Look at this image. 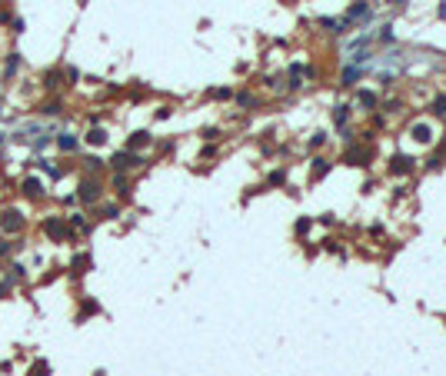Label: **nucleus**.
<instances>
[{
    "mask_svg": "<svg viewBox=\"0 0 446 376\" xmlns=\"http://www.w3.org/2000/svg\"><path fill=\"white\" fill-rule=\"evenodd\" d=\"M74 197H77L83 207H93V203H100V197H103V183L97 177H80Z\"/></svg>",
    "mask_w": 446,
    "mask_h": 376,
    "instance_id": "obj_1",
    "label": "nucleus"
},
{
    "mask_svg": "<svg viewBox=\"0 0 446 376\" xmlns=\"http://www.w3.org/2000/svg\"><path fill=\"white\" fill-rule=\"evenodd\" d=\"M44 236L50 243H67L70 236H74V230L67 226V217H47L44 220Z\"/></svg>",
    "mask_w": 446,
    "mask_h": 376,
    "instance_id": "obj_2",
    "label": "nucleus"
},
{
    "mask_svg": "<svg viewBox=\"0 0 446 376\" xmlns=\"http://www.w3.org/2000/svg\"><path fill=\"white\" fill-rule=\"evenodd\" d=\"M27 230V217H23L17 207H7V210L0 213V233H10V236H17V233Z\"/></svg>",
    "mask_w": 446,
    "mask_h": 376,
    "instance_id": "obj_3",
    "label": "nucleus"
},
{
    "mask_svg": "<svg viewBox=\"0 0 446 376\" xmlns=\"http://www.w3.org/2000/svg\"><path fill=\"white\" fill-rule=\"evenodd\" d=\"M144 163V156L134 153V150H120V153H113L110 156V166H113V173H127V170H134V166Z\"/></svg>",
    "mask_w": 446,
    "mask_h": 376,
    "instance_id": "obj_4",
    "label": "nucleus"
},
{
    "mask_svg": "<svg viewBox=\"0 0 446 376\" xmlns=\"http://www.w3.org/2000/svg\"><path fill=\"white\" fill-rule=\"evenodd\" d=\"M54 147L60 150V153H77L80 150V137L77 133H70V130H60L54 137Z\"/></svg>",
    "mask_w": 446,
    "mask_h": 376,
    "instance_id": "obj_5",
    "label": "nucleus"
},
{
    "mask_svg": "<svg viewBox=\"0 0 446 376\" xmlns=\"http://www.w3.org/2000/svg\"><path fill=\"white\" fill-rule=\"evenodd\" d=\"M20 193H23L27 200H40L47 190H44V183H40L37 177H23V180H20Z\"/></svg>",
    "mask_w": 446,
    "mask_h": 376,
    "instance_id": "obj_6",
    "label": "nucleus"
},
{
    "mask_svg": "<svg viewBox=\"0 0 446 376\" xmlns=\"http://www.w3.org/2000/svg\"><path fill=\"white\" fill-rule=\"evenodd\" d=\"M93 313H100V303H97V300H83V303H80V310H77V323H83L87 320V316H93Z\"/></svg>",
    "mask_w": 446,
    "mask_h": 376,
    "instance_id": "obj_7",
    "label": "nucleus"
},
{
    "mask_svg": "<svg viewBox=\"0 0 446 376\" xmlns=\"http://www.w3.org/2000/svg\"><path fill=\"white\" fill-rule=\"evenodd\" d=\"M20 64H23V54H17V50H13V54L7 57V64H3V77H7V80H10V77H17Z\"/></svg>",
    "mask_w": 446,
    "mask_h": 376,
    "instance_id": "obj_8",
    "label": "nucleus"
},
{
    "mask_svg": "<svg viewBox=\"0 0 446 376\" xmlns=\"http://www.w3.org/2000/svg\"><path fill=\"white\" fill-rule=\"evenodd\" d=\"M147 144H150V133H147V130H137V133L127 137V150H134V153L140 150V147H147Z\"/></svg>",
    "mask_w": 446,
    "mask_h": 376,
    "instance_id": "obj_9",
    "label": "nucleus"
},
{
    "mask_svg": "<svg viewBox=\"0 0 446 376\" xmlns=\"http://www.w3.org/2000/svg\"><path fill=\"white\" fill-rule=\"evenodd\" d=\"M34 166H40V170H44L50 180H60V177H64V166H57L54 160H34Z\"/></svg>",
    "mask_w": 446,
    "mask_h": 376,
    "instance_id": "obj_10",
    "label": "nucleus"
},
{
    "mask_svg": "<svg viewBox=\"0 0 446 376\" xmlns=\"http://www.w3.org/2000/svg\"><path fill=\"white\" fill-rule=\"evenodd\" d=\"M83 140H87L90 147H103L107 140H110V137H107V130H103V127H90V133L83 137Z\"/></svg>",
    "mask_w": 446,
    "mask_h": 376,
    "instance_id": "obj_11",
    "label": "nucleus"
},
{
    "mask_svg": "<svg viewBox=\"0 0 446 376\" xmlns=\"http://www.w3.org/2000/svg\"><path fill=\"white\" fill-rule=\"evenodd\" d=\"M64 113V100L54 97V100H47L44 107H40V117H60Z\"/></svg>",
    "mask_w": 446,
    "mask_h": 376,
    "instance_id": "obj_12",
    "label": "nucleus"
},
{
    "mask_svg": "<svg viewBox=\"0 0 446 376\" xmlns=\"http://www.w3.org/2000/svg\"><path fill=\"white\" fill-rule=\"evenodd\" d=\"M44 87H47V90L67 87V83H64V74H60V70H47V74H44Z\"/></svg>",
    "mask_w": 446,
    "mask_h": 376,
    "instance_id": "obj_13",
    "label": "nucleus"
},
{
    "mask_svg": "<svg viewBox=\"0 0 446 376\" xmlns=\"http://www.w3.org/2000/svg\"><path fill=\"white\" fill-rule=\"evenodd\" d=\"M87 270H90V256L87 253H77V256H74V263H70V273H74V277H83Z\"/></svg>",
    "mask_w": 446,
    "mask_h": 376,
    "instance_id": "obj_14",
    "label": "nucleus"
},
{
    "mask_svg": "<svg viewBox=\"0 0 446 376\" xmlns=\"http://www.w3.org/2000/svg\"><path fill=\"white\" fill-rule=\"evenodd\" d=\"M27 376H50V363H47L44 356H37L34 363L27 366Z\"/></svg>",
    "mask_w": 446,
    "mask_h": 376,
    "instance_id": "obj_15",
    "label": "nucleus"
},
{
    "mask_svg": "<svg viewBox=\"0 0 446 376\" xmlns=\"http://www.w3.org/2000/svg\"><path fill=\"white\" fill-rule=\"evenodd\" d=\"M390 170H393V173H406V170H413V160H410V156H393V166H390Z\"/></svg>",
    "mask_w": 446,
    "mask_h": 376,
    "instance_id": "obj_16",
    "label": "nucleus"
},
{
    "mask_svg": "<svg viewBox=\"0 0 446 376\" xmlns=\"http://www.w3.org/2000/svg\"><path fill=\"white\" fill-rule=\"evenodd\" d=\"M7 270H10L7 277H10L13 283H20V280H27V266H23V263H10V266H7Z\"/></svg>",
    "mask_w": 446,
    "mask_h": 376,
    "instance_id": "obj_17",
    "label": "nucleus"
},
{
    "mask_svg": "<svg viewBox=\"0 0 446 376\" xmlns=\"http://www.w3.org/2000/svg\"><path fill=\"white\" fill-rule=\"evenodd\" d=\"M100 217H103V220H117V217H120V207H117V203H103Z\"/></svg>",
    "mask_w": 446,
    "mask_h": 376,
    "instance_id": "obj_18",
    "label": "nucleus"
},
{
    "mask_svg": "<svg viewBox=\"0 0 446 376\" xmlns=\"http://www.w3.org/2000/svg\"><path fill=\"white\" fill-rule=\"evenodd\" d=\"M413 137H416L420 144H426V140H430L433 133H430V127H426V123H416V127H413Z\"/></svg>",
    "mask_w": 446,
    "mask_h": 376,
    "instance_id": "obj_19",
    "label": "nucleus"
},
{
    "mask_svg": "<svg viewBox=\"0 0 446 376\" xmlns=\"http://www.w3.org/2000/svg\"><path fill=\"white\" fill-rule=\"evenodd\" d=\"M83 170H87V173H97V170H103V160H97V156H83Z\"/></svg>",
    "mask_w": 446,
    "mask_h": 376,
    "instance_id": "obj_20",
    "label": "nucleus"
},
{
    "mask_svg": "<svg viewBox=\"0 0 446 376\" xmlns=\"http://www.w3.org/2000/svg\"><path fill=\"white\" fill-rule=\"evenodd\" d=\"M357 100L363 103V107H376V93H370V90H360Z\"/></svg>",
    "mask_w": 446,
    "mask_h": 376,
    "instance_id": "obj_21",
    "label": "nucleus"
},
{
    "mask_svg": "<svg viewBox=\"0 0 446 376\" xmlns=\"http://www.w3.org/2000/svg\"><path fill=\"white\" fill-rule=\"evenodd\" d=\"M113 187L120 193H130V183H127V173H113Z\"/></svg>",
    "mask_w": 446,
    "mask_h": 376,
    "instance_id": "obj_22",
    "label": "nucleus"
},
{
    "mask_svg": "<svg viewBox=\"0 0 446 376\" xmlns=\"http://www.w3.org/2000/svg\"><path fill=\"white\" fill-rule=\"evenodd\" d=\"M357 17H367V7H363V3H357V7L346 10V20H357Z\"/></svg>",
    "mask_w": 446,
    "mask_h": 376,
    "instance_id": "obj_23",
    "label": "nucleus"
},
{
    "mask_svg": "<svg viewBox=\"0 0 446 376\" xmlns=\"http://www.w3.org/2000/svg\"><path fill=\"white\" fill-rule=\"evenodd\" d=\"M10 290H13V280L7 277V273H3V277H0V297H7Z\"/></svg>",
    "mask_w": 446,
    "mask_h": 376,
    "instance_id": "obj_24",
    "label": "nucleus"
},
{
    "mask_svg": "<svg viewBox=\"0 0 446 376\" xmlns=\"http://www.w3.org/2000/svg\"><path fill=\"white\" fill-rule=\"evenodd\" d=\"M360 74H363V70H353V67H346V74H343V83H353V80H360Z\"/></svg>",
    "mask_w": 446,
    "mask_h": 376,
    "instance_id": "obj_25",
    "label": "nucleus"
},
{
    "mask_svg": "<svg viewBox=\"0 0 446 376\" xmlns=\"http://www.w3.org/2000/svg\"><path fill=\"white\" fill-rule=\"evenodd\" d=\"M433 113L446 117V97H436V103H433Z\"/></svg>",
    "mask_w": 446,
    "mask_h": 376,
    "instance_id": "obj_26",
    "label": "nucleus"
},
{
    "mask_svg": "<svg viewBox=\"0 0 446 376\" xmlns=\"http://www.w3.org/2000/svg\"><path fill=\"white\" fill-rule=\"evenodd\" d=\"M236 103H240V107H253V103H257V97H250V93H240V97H236Z\"/></svg>",
    "mask_w": 446,
    "mask_h": 376,
    "instance_id": "obj_27",
    "label": "nucleus"
},
{
    "mask_svg": "<svg viewBox=\"0 0 446 376\" xmlns=\"http://www.w3.org/2000/svg\"><path fill=\"white\" fill-rule=\"evenodd\" d=\"M77 80H80V70H77V67H67V83H70V87H74Z\"/></svg>",
    "mask_w": 446,
    "mask_h": 376,
    "instance_id": "obj_28",
    "label": "nucleus"
},
{
    "mask_svg": "<svg viewBox=\"0 0 446 376\" xmlns=\"http://www.w3.org/2000/svg\"><path fill=\"white\" fill-rule=\"evenodd\" d=\"M10 30H13V33H23V17H13V20H10Z\"/></svg>",
    "mask_w": 446,
    "mask_h": 376,
    "instance_id": "obj_29",
    "label": "nucleus"
},
{
    "mask_svg": "<svg viewBox=\"0 0 446 376\" xmlns=\"http://www.w3.org/2000/svg\"><path fill=\"white\" fill-rule=\"evenodd\" d=\"M323 173H326V163H323V160H316V166H313V177H323Z\"/></svg>",
    "mask_w": 446,
    "mask_h": 376,
    "instance_id": "obj_30",
    "label": "nucleus"
},
{
    "mask_svg": "<svg viewBox=\"0 0 446 376\" xmlns=\"http://www.w3.org/2000/svg\"><path fill=\"white\" fill-rule=\"evenodd\" d=\"M13 20V13L10 10H0V23H10Z\"/></svg>",
    "mask_w": 446,
    "mask_h": 376,
    "instance_id": "obj_31",
    "label": "nucleus"
},
{
    "mask_svg": "<svg viewBox=\"0 0 446 376\" xmlns=\"http://www.w3.org/2000/svg\"><path fill=\"white\" fill-rule=\"evenodd\" d=\"M0 113H3V97H0Z\"/></svg>",
    "mask_w": 446,
    "mask_h": 376,
    "instance_id": "obj_32",
    "label": "nucleus"
},
{
    "mask_svg": "<svg viewBox=\"0 0 446 376\" xmlns=\"http://www.w3.org/2000/svg\"><path fill=\"white\" fill-rule=\"evenodd\" d=\"M93 376H107V373H103V370H100V373H93Z\"/></svg>",
    "mask_w": 446,
    "mask_h": 376,
    "instance_id": "obj_33",
    "label": "nucleus"
},
{
    "mask_svg": "<svg viewBox=\"0 0 446 376\" xmlns=\"http://www.w3.org/2000/svg\"><path fill=\"white\" fill-rule=\"evenodd\" d=\"M0 277H3V266H0Z\"/></svg>",
    "mask_w": 446,
    "mask_h": 376,
    "instance_id": "obj_34",
    "label": "nucleus"
},
{
    "mask_svg": "<svg viewBox=\"0 0 446 376\" xmlns=\"http://www.w3.org/2000/svg\"><path fill=\"white\" fill-rule=\"evenodd\" d=\"M0 240H3V233H0Z\"/></svg>",
    "mask_w": 446,
    "mask_h": 376,
    "instance_id": "obj_35",
    "label": "nucleus"
},
{
    "mask_svg": "<svg viewBox=\"0 0 446 376\" xmlns=\"http://www.w3.org/2000/svg\"><path fill=\"white\" fill-rule=\"evenodd\" d=\"M0 3H3V0H0Z\"/></svg>",
    "mask_w": 446,
    "mask_h": 376,
    "instance_id": "obj_36",
    "label": "nucleus"
},
{
    "mask_svg": "<svg viewBox=\"0 0 446 376\" xmlns=\"http://www.w3.org/2000/svg\"><path fill=\"white\" fill-rule=\"evenodd\" d=\"M396 3H400V0H396Z\"/></svg>",
    "mask_w": 446,
    "mask_h": 376,
    "instance_id": "obj_37",
    "label": "nucleus"
}]
</instances>
